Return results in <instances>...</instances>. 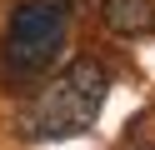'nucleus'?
<instances>
[{"label":"nucleus","instance_id":"nucleus-1","mask_svg":"<svg viewBox=\"0 0 155 150\" xmlns=\"http://www.w3.org/2000/svg\"><path fill=\"white\" fill-rule=\"evenodd\" d=\"M105 90H110V75H105L100 60L80 55L40 90V95L25 105V130L40 140H65V135H85L95 125L105 105Z\"/></svg>","mask_w":155,"mask_h":150},{"label":"nucleus","instance_id":"nucleus-3","mask_svg":"<svg viewBox=\"0 0 155 150\" xmlns=\"http://www.w3.org/2000/svg\"><path fill=\"white\" fill-rule=\"evenodd\" d=\"M100 15L115 35H150L155 30V0H105Z\"/></svg>","mask_w":155,"mask_h":150},{"label":"nucleus","instance_id":"nucleus-2","mask_svg":"<svg viewBox=\"0 0 155 150\" xmlns=\"http://www.w3.org/2000/svg\"><path fill=\"white\" fill-rule=\"evenodd\" d=\"M70 35V5L65 0H20L5 35V65L15 75H45L60 60Z\"/></svg>","mask_w":155,"mask_h":150}]
</instances>
